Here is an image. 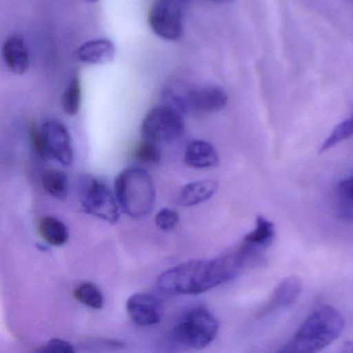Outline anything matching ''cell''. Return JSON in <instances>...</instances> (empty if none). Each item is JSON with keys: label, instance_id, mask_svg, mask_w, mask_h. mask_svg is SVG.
I'll return each instance as SVG.
<instances>
[{"label": "cell", "instance_id": "1", "mask_svg": "<svg viewBox=\"0 0 353 353\" xmlns=\"http://www.w3.org/2000/svg\"><path fill=\"white\" fill-rule=\"evenodd\" d=\"M253 264L249 256L237 247L212 259H196L169 268L157 279L154 289L167 296L197 295L224 284Z\"/></svg>", "mask_w": 353, "mask_h": 353}, {"label": "cell", "instance_id": "2", "mask_svg": "<svg viewBox=\"0 0 353 353\" xmlns=\"http://www.w3.org/2000/svg\"><path fill=\"white\" fill-rule=\"evenodd\" d=\"M344 326V318L334 307L321 305L305 320L279 352L314 353L323 350L341 336Z\"/></svg>", "mask_w": 353, "mask_h": 353}, {"label": "cell", "instance_id": "3", "mask_svg": "<svg viewBox=\"0 0 353 353\" xmlns=\"http://www.w3.org/2000/svg\"><path fill=\"white\" fill-rule=\"evenodd\" d=\"M114 188L119 206L128 216L143 218L154 210L156 188L152 175L145 169H125L115 179Z\"/></svg>", "mask_w": 353, "mask_h": 353}, {"label": "cell", "instance_id": "4", "mask_svg": "<svg viewBox=\"0 0 353 353\" xmlns=\"http://www.w3.org/2000/svg\"><path fill=\"white\" fill-rule=\"evenodd\" d=\"M219 328L220 323L212 312L203 307H194L176 322L171 340L181 348L200 350L216 339Z\"/></svg>", "mask_w": 353, "mask_h": 353}, {"label": "cell", "instance_id": "5", "mask_svg": "<svg viewBox=\"0 0 353 353\" xmlns=\"http://www.w3.org/2000/svg\"><path fill=\"white\" fill-rule=\"evenodd\" d=\"M80 203L86 212L105 222L114 224L119 220V203L117 196L102 181L85 175L78 183Z\"/></svg>", "mask_w": 353, "mask_h": 353}, {"label": "cell", "instance_id": "6", "mask_svg": "<svg viewBox=\"0 0 353 353\" xmlns=\"http://www.w3.org/2000/svg\"><path fill=\"white\" fill-rule=\"evenodd\" d=\"M189 3L190 0H154L148 12V24L154 34L163 40H179Z\"/></svg>", "mask_w": 353, "mask_h": 353}, {"label": "cell", "instance_id": "7", "mask_svg": "<svg viewBox=\"0 0 353 353\" xmlns=\"http://www.w3.org/2000/svg\"><path fill=\"white\" fill-rule=\"evenodd\" d=\"M141 132L145 139L157 143L175 141L185 132L183 112L172 105L154 107L144 117Z\"/></svg>", "mask_w": 353, "mask_h": 353}, {"label": "cell", "instance_id": "8", "mask_svg": "<svg viewBox=\"0 0 353 353\" xmlns=\"http://www.w3.org/2000/svg\"><path fill=\"white\" fill-rule=\"evenodd\" d=\"M171 100L181 112L216 113L222 110L228 102L226 92L219 86L208 85L194 88L189 92L172 94ZM173 106V105H172Z\"/></svg>", "mask_w": 353, "mask_h": 353}, {"label": "cell", "instance_id": "9", "mask_svg": "<svg viewBox=\"0 0 353 353\" xmlns=\"http://www.w3.org/2000/svg\"><path fill=\"white\" fill-rule=\"evenodd\" d=\"M49 156L63 166H71L74 161L73 144L68 128L59 121L51 119L42 125Z\"/></svg>", "mask_w": 353, "mask_h": 353}, {"label": "cell", "instance_id": "10", "mask_svg": "<svg viewBox=\"0 0 353 353\" xmlns=\"http://www.w3.org/2000/svg\"><path fill=\"white\" fill-rule=\"evenodd\" d=\"M128 315L138 326L156 325L162 319V301L150 293H134L125 303Z\"/></svg>", "mask_w": 353, "mask_h": 353}, {"label": "cell", "instance_id": "11", "mask_svg": "<svg viewBox=\"0 0 353 353\" xmlns=\"http://www.w3.org/2000/svg\"><path fill=\"white\" fill-rule=\"evenodd\" d=\"M301 290H303V284L296 276L283 279L272 291L268 303L260 310L259 315H268L279 310L291 307L299 299Z\"/></svg>", "mask_w": 353, "mask_h": 353}, {"label": "cell", "instance_id": "12", "mask_svg": "<svg viewBox=\"0 0 353 353\" xmlns=\"http://www.w3.org/2000/svg\"><path fill=\"white\" fill-rule=\"evenodd\" d=\"M115 55L117 47L108 39L88 41L75 51L76 59L88 65H106L113 61Z\"/></svg>", "mask_w": 353, "mask_h": 353}, {"label": "cell", "instance_id": "13", "mask_svg": "<svg viewBox=\"0 0 353 353\" xmlns=\"http://www.w3.org/2000/svg\"><path fill=\"white\" fill-rule=\"evenodd\" d=\"M3 55L6 65L15 75H23L30 69V50L21 37L8 39L3 45Z\"/></svg>", "mask_w": 353, "mask_h": 353}, {"label": "cell", "instance_id": "14", "mask_svg": "<svg viewBox=\"0 0 353 353\" xmlns=\"http://www.w3.org/2000/svg\"><path fill=\"white\" fill-rule=\"evenodd\" d=\"M183 162L192 168L205 169L218 166L220 159L216 148L210 142L194 140L187 146Z\"/></svg>", "mask_w": 353, "mask_h": 353}, {"label": "cell", "instance_id": "15", "mask_svg": "<svg viewBox=\"0 0 353 353\" xmlns=\"http://www.w3.org/2000/svg\"><path fill=\"white\" fill-rule=\"evenodd\" d=\"M274 236V225L264 216H258L255 229L243 237L241 245L251 253L261 256L262 252L272 245Z\"/></svg>", "mask_w": 353, "mask_h": 353}, {"label": "cell", "instance_id": "16", "mask_svg": "<svg viewBox=\"0 0 353 353\" xmlns=\"http://www.w3.org/2000/svg\"><path fill=\"white\" fill-rule=\"evenodd\" d=\"M219 189V183L212 179L193 181L181 188L179 203L183 206H195L210 200Z\"/></svg>", "mask_w": 353, "mask_h": 353}, {"label": "cell", "instance_id": "17", "mask_svg": "<svg viewBox=\"0 0 353 353\" xmlns=\"http://www.w3.org/2000/svg\"><path fill=\"white\" fill-rule=\"evenodd\" d=\"M39 233L47 243L54 247L65 245L69 239L68 227L53 216H45L40 221Z\"/></svg>", "mask_w": 353, "mask_h": 353}, {"label": "cell", "instance_id": "18", "mask_svg": "<svg viewBox=\"0 0 353 353\" xmlns=\"http://www.w3.org/2000/svg\"><path fill=\"white\" fill-rule=\"evenodd\" d=\"M42 183L45 191L57 199H65L69 194V179L63 171H47L43 175Z\"/></svg>", "mask_w": 353, "mask_h": 353}, {"label": "cell", "instance_id": "19", "mask_svg": "<svg viewBox=\"0 0 353 353\" xmlns=\"http://www.w3.org/2000/svg\"><path fill=\"white\" fill-rule=\"evenodd\" d=\"M74 297L90 309L101 310L104 307V295L94 283L85 282L78 285L74 290Z\"/></svg>", "mask_w": 353, "mask_h": 353}, {"label": "cell", "instance_id": "20", "mask_svg": "<svg viewBox=\"0 0 353 353\" xmlns=\"http://www.w3.org/2000/svg\"><path fill=\"white\" fill-rule=\"evenodd\" d=\"M63 112L74 117L79 112L82 103V88L79 76H74L63 94Z\"/></svg>", "mask_w": 353, "mask_h": 353}, {"label": "cell", "instance_id": "21", "mask_svg": "<svg viewBox=\"0 0 353 353\" xmlns=\"http://www.w3.org/2000/svg\"><path fill=\"white\" fill-rule=\"evenodd\" d=\"M353 137V113L348 119L339 123L334 130H332L330 135L324 140L322 145L320 146L319 154L327 152L330 148L338 145L341 142Z\"/></svg>", "mask_w": 353, "mask_h": 353}, {"label": "cell", "instance_id": "22", "mask_svg": "<svg viewBox=\"0 0 353 353\" xmlns=\"http://www.w3.org/2000/svg\"><path fill=\"white\" fill-rule=\"evenodd\" d=\"M136 160L145 164H158L162 158V152L158 143L144 138L138 143L135 150Z\"/></svg>", "mask_w": 353, "mask_h": 353}, {"label": "cell", "instance_id": "23", "mask_svg": "<svg viewBox=\"0 0 353 353\" xmlns=\"http://www.w3.org/2000/svg\"><path fill=\"white\" fill-rule=\"evenodd\" d=\"M179 214L171 208H162L156 214L154 222L157 226L163 231H170L179 224Z\"/></svg>", "mask_w": 353, "mask_h": 353}, {"label": "cell", "instance_id": "24", "mask_svg": "<svg viewBox=\"0 0 353 353\" xmlns=\"http://www.w3.org/2000/svg\"><path fill=\"white\" fill-rule=\"evenodd\" d=\"M30 140L32 148L41 159L49 158L48 150H47L46 141H45L44 133L42 128L32 125L30 128Z\"/></svg>", "mask_w": 353, "mask_h": 353}, {"label": "cell", "instance_id": "25", "mask_svg": "<svg viewBox=\"0 0 353 353\" xmlns=\"http://www.w3.org/2000/svg\"><path fill=\"white\" fill-rule=\"evenodd\" d=\"M37 351L40 353H74L75 348L68 341L61 340V339H52L44 346H41Z\"/></svg>", "mask_w": 353, "mask_h": 353}, {"label": "cell", "instance_id": "26", "mask_svg": "<svg viewBox=\"0 0 353 353\" xmlns=\"http://www.w3.org/2000/svg\"><path fill=\"white\" fill-rule=\"evenodd\" d=\"M338 205L336 212L341 220L353 223V196L340 195L338 194Z\"/></svg>", "mask_w": 353, "mask_h": 353}, {"label": "cell", "instance_id": "27", "mask_svg": "<svg viewBox=\"0 0 353 353\" xmlns=\"http://www.w3.org/2000/svg\"><path fill=\"white\" fill-rule=\"evenodd\" d=\"M338 194L340 195L353 196V177L344 179L339 183Z\"/></svg>", "mask_w": 353, "mask_h": 353}, {"label": "cell", "instance_id": "28", "mask_svg": "<svg viewBox=\"0 0 353 353\" xmlns=\"http://www.w3.org/2000/svg\"><path fill=\"white\" fill-rule=\"evenodd\" d=\"M343 352L353 353V341H347L342 348Z\"/></svg>", "mask_w": 353, "mask_h": 353}, {"label": "cell", "instance_id": "29", "mask_svg": "<svg viewBox=\"0 0 353 353\" xmlns=\"http://www.w3.org/2000/svg\"><path fill=\"white\" fill-rule=\"evenodd\" d=\"M210 1H214V3H230L232 0H210Z\"/></svg>", "mask_w": 353, "mask_h": 353}, {"label": "cell", "instance_id": "30", "mask_svg": "<svg viewBox=\"0 0 353 353\" xmlns=\"http://www.w3.org/2000/svg\"><path fill=\"white\" fill-rule=\"evenodd\" d=\"M90 1H92V3H96V1H98V0H90Z\"/></svg>", "mask_w": 353, "mask_h": 353}]
</instances>
